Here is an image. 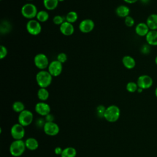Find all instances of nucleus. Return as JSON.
<instances>
[{
  "label": "nucleus",
  "instance_id": "aec40b11",
  "mask_svg": "<svg viewBox=\"0 0 157 157\" xmlns=\"http://www.w3.org/2000/svg\"><path fill=\"white\" fill-rule=\"evenodd\" d=\"M25 145L27 149L34 151L39 147V142L34 137H29L25 141Z\"/></svg>",
  "mask_w": 157,
  "mask_h": 157
},
{
  "label": "nucleus",
  "instance_id": "a211bd4d",
  "mask_svg": "<svg viewBox=\"0 0 157 157\" xmlns=\"http://www.w3.org/2000/svg\"><path fill=\"white\" fill-rule=\"evenodd\" d=\"M122 63L123 66L128 69H132L135 67L136 63L135 59L129 55H125L122 58Z\"/></svg>",
  "mask_w": 157,
  "mask_h": 157
},
{
  "label": "nucleus",
  "instance_id": "b1692460",
  "mask_svg": "<svg viewBox=\"0 0 157 157\" xmlns=\"http://www.w3.org/2000/svg\"><path fill=\"white\" fill-rule=\"evenodd\" d=\"M49 18V14L47 11L40 10L37 12L36 15L37 20L39 22H45Z\"/></svg>",
  "mask_w": 157,
  "mask_h": 157
},
{
  "label": "nucleus",
  "instance_id": "6ab92c4d",
  "mask_svg": "<svg viewBox=\"0 0 157 157\" xmlns=\"http://www.w3.org/2000/svg\"><path fill=\"white\" fill-rule=\"evenodd\" d=\"M116 14L121 18H126L129 15L130 9L125 5H120L118 6L115 10Z\"/></svg>",
  "mask_w": 157,
  "mask_h": 157
},
{
  "label": "nucleus",
  "instance_id": "423d86ee",
  "mask_svg": "<svg viewBox=\"0 0 157 157\" xmlns=\"http://www.w3.org/2000/svg\"><path fill=\"white\" fill-rule=\"evenodd\" d=\"M10 134L14 140H22L25 135V127L18 123L14 124L11 127Z\"/></svg>",
  "mask_w": 157,
  "mask_h": 157
},
{
  "label": "nucleus",
  "instance_id": "4c0bfd02",
  "mask_svg": "<svg viewBox=\"0 0 157 157\" xmlns=\"http://www.w3.org/2000/svg\"><path fill=\"white\" fill-rule=\"evenodd\" d=\"M143 89H142V88H138V89H137V92L139 93H142V91H143Z\"/></svg>",
  "mask_w": 157,
  "mask_h": 157
},
{
  "label": "nucleus",
  "instance_id": "39448f33",
  "mask_svg": "<svg viewBox=\"0 0 157 157\" xmlns=\"http://www.w3.org/2000/svg\"><path fill=\"white\" fill-rule=\"evenodd\" d=\"M33 118V113L30 110L25 109L19 113L18 117V123L25 127L32 123Z\"/></svg>",
  "mask_w": 157,
  "mask_h": 157
},
{
  "label": "nucleus",
  "instance_id": "c756f323",
  "mask_svg": "<svg viewBox=\"0 0 157 157\" xmlns=\"http://www.w3.org/2000/svg\"><path fill=\"white\" fill-rule=\"evenodd\" d=\"M105 109H106V107H105L102 105H100L97 107L96 113H97L98 116L99 118H104V113L105 111Z\"/></svg>",
  "mask_w": 157,
  "mask_h": 157
},
{
  "label": "nucleus",
  "instance_id": "20e7f679",
  "mask_svg": "<svg viewBox=\"0 0 157 157\" xmlns=\"http://www.w3.org/2000/svg\"><path fill=\"white\" fill-rule=\"evenodd\" d=\"M37 9L36 6L32 3H27L24 4L21 9V15L26 18L32 20L36 17L37 14Z\"/></svg>",
  "mask_w": 157,
  "mask_h": 157
},
{
  "label": "nucleus",
  "instance_id": "2f4dec72",
  "mask_svg": "<svg viewBox=\"0 0 157 157\" xmlns=\"http://www.w3.org/2000/svg\"><path fill=\"white\" fill-rule=\"evenodd\" d=\"M67 55L64 53H60L57 56V59L56 60H58V61H59L62 64L64 63L67 61Z\"/></svg>",
  "mask_w": 157,
  "mask_h": 157
},
{
  "label": "nucleus",
  "instance_id": "79ce46f5",
  "mask_svg": "<svg viewBox=\"0 0 157 157\" xmlns=\"http://www.w3.org/2000/svg\"><path fill=\"white\" fill-rule=\"evenodd\" d=\"M28 1H33V0H28Z\"/></svg>",
  "mask_w": 157,
  "mask_h": 157
},
{
  "label": "nucleus",
  "instance_id": "393cba45",
  "mask_svg": "<svg viewBox=\"0 0 157 157\" xmlns=\"http://www.w3.org/2000/svg\"><path fill=\"white\" fill-rule=\"evenodd\" d=\"M78 19V14L75 11L69 12L66 16V20L71 23H75Z\"/></svg>",
  "mask_w": 157,
  "mask_h": 157
},
{
  "label": "nucleus",
  "instance_id": "e433bc0d",
  "mask_svg": "<svg viewBox=\"0 0 157 157\" xmlns=\"http://www.w3.org/2000/svg\"><path fill=\"white\" fill-rule=\"evenodd\" d=\"M139 1L143 4H148L150 2V0H139Z\"/></svg>",
  "mask_w": 157,
  "mask_h": 157
},
{
  "label": "nucleus",
  "instance_id": "cd10ccee",
  "mask_svg": "<svg viewBox=\"0 0 157 157\" xmlns=\"http://www.w3.org/2000/svg\"><path fill=\"white\" fill-rule=\"evenodd\" d=\"M140 52L142 54L144 55H148L151 52V46L148 45L147 43L143 44L140 47Z\"/></svg>",
  "mask_w": 157,
  "mask_h": 157
},
{
  "label": "nucleus",
  "instance_id": "f3484780",
  "mask_svg": "<svg viewBox=\"0 0 157 157\" xmlns=\"http://www.w3.org/2000/svg\"><path fill=\"white\" fill-rule=\"evenodd\" d=\"M145 23L150 30H157V13L149 15L147 18Z\"/></svg>",
  "mask_w": 157,
  "mask_h": 157
},
{
  "label": "nucleus",
  "instance_id": "a19ab883",
  "mask_svg": "<svg viewBox=\"0 0 157 157\" xmlns=\"http://www.w3.org/2000/svg\"><path fill=\"white\" fill-rule=\"evenodd\" d=\"M64 0H58V1L59 2H63V1H64Z\"/></svg>",
  "mask_w": 157,
  "mask_h": 157
},
{
  "label": "nucleus",
  "instance_id": "1a4fd4ad",
  "mask_svg": "<svg viewBox=\"0 0 157 157\" xmlns=\"http://www.w3.org/2000/svg\"><path fill=\"white\" fill-rule=\"evenodd\" d=\"M34 63L35 66L40 70H44L48 67L50 64L47 56L44 53L37 54L34 56Z\"/></svg>",
  "mask_w": 157,
  "mask_h": 157
},
{
  "label": "nucleus",
  "instance_id": "c85d7f7f",
  "mask_svg": "<svg viewBox=\"0 0 157 157\" xmlns=\"http://www.w3.org/2000/svg\"><path fill=\"white\" fill-rule=\"evenodd\" d=\"M124 23L128 27H132L134 25L135 20L131 16L129 15L124 18Z\"/></svg>",
  "mask_w": 157,
  "mask_h": 157
},
{
  "label": "nucleus",
  "instance_id": "f704fd0d",
  "mask_svg": "<svg viewBox=\"0 0 157 157\" xmlns=\"http://www.w3.org/2000/svg\"><path fill=\"white\" fill-rule=\"evenodd\" d=\"M63 149L60 147H56L55 149H54V153L56 155H61L62 152H63Z\"/></svg>",
  "mask_w": 157,
  "mask_h": 157
},
{
  "label": "nucleus",
  "instance_id": "dca6fc26",
  "mask_svg": "<svg viewBox=\"0 0 157 157\" xmlns=\"http://www.w3.org/2000/svg\"><path fill=\"white\" fill-rule=\"evenodd\" d=\"M145 37L148 45L157 46V30H150Z\"/></svg>",
  "mask_w": 157,
  "mask_h": 157
},
{
  "label": "nucleus",
  "instance_id": "5701e85b",
  "mask_svg": "<svg viewBox=\"0 0 157 157\" xmlns=\"http://www.w3.org/2000/svg\"><path fill=\"white\" fill-rule=\"evenodd\" d=\"M43 3L46 9L52 10L57 7L59 1L58 0H43Z\"/></svg>",
  "mask_w": 157,
  "mask_h": 157
},
{
  "label": "nucleus",
  "instance_id": "f03ea898",
  "mask_svg": "<svg viewBox=\"0 0 157 157\" xmlns=\"http://www.w3.org/2000/svg\"><path fill=\"white\" fill-rule=\"evenodd\" d=\"M120 116V109L116 105H111L106 107L104 118L110 123L117 121Z\"/></svg>",
  "mask_w": 157,
  "mask_h": 157
},
{
  "label": "nucleus",
  "instance_id": "9d476101",
  "mask_svg": "<svg viewBox=\"0 0 157 157\" xmlns=\"http://www.w3.org/2000/svg\"><path fill=\"white\" fill-rule=\"evenodd\" d=\"M43 129L44 132L50 136H56L59 132V127L58 124L54 121L45 122Z\"/></svg>",
  "mask_w": 157,
  "mask_h": 157
},
{
  "label": "nucleus",
  "instance_id": "ea45409f",
  "mask_svg": "<svg viewBox=\"0 0 157 157\" xmlns=\"http://www.w3.org/2000/svg\"><path fill=\"white\" fill-rule=\"evenodd\" d=\"M155 64L157 66V55L155 56Z\"/></svg>",
  "mask_w": 157,
  "mask_h": 157
},
{
  "label": "nucleus",
  "instance_id": "72a5a7b5",
  "mask_svg": "<svg viewBox=\"0 0 157 157\" xmlns=\"http://www.w3.org/2000/svg\"><path fill=\"white\" fill-rule=\"evenodd\" d=\"M54 121V117L51 113L48 114L45 116V121L46 122H51Z\"/></svg>",
  "mask_w": 157,
  "mask_h": 157
},
{
  "label": "nucleus",
  "instance_id": "412c9836",
  "mask_svg": "<svg viewBox=\"0 0 157 157\" xmlns=\"http://www.w3.org/2000/svg\"><path fill=\"white\" fill-rule=\"evenodd\" d=\"M77 155V150L72 147H66L63 149L61 155V157H75Z\"/></svg>",
  "mask_w": 157,
  "mask_h": 157
},
{
  "label": "nucleus",
  "instance_id": "bb28decb",
  "mask_svg": "<svg viewBox=\"0 0 157 157\" xmlns=\"http://www.w3.org/2000/svg\"><path fill=\"white\" fill-rule=\"evenodd\" d=\"M138 85L136 82H129L126 86V90L129 93H135L137 91Z\"/></svg>",
  "mask_w": 157,
  "mask_h": 157
},
{
  "label": "nucleus",
  "instance_id": "4be33fe9",
  "mask_svg": "<svg viewBox=\"0 0 157 157\" xmlns=\"http://www.w3.org/2000/svg\"><path fill=\"white\" fill-rule=\"evenodd\" d=\"M37 98L41 101H45L49 97V92L45 88H40L37 93Z\"/></svg>",
  "mask_w": 157,
  "mask_h": 157
},
{
  "label": "nucleus",
  "instance_id": "ddd939ff",
  "mask_svg": "<svg viewBox=\"0 0 157 157\" xmlns=\"http://www.w3.org/2000/svg\"><path fill=\"white\" fill-rule=\"evenodd\" d=\"M79 29L83 33H89L94 28V23L91 19H85L81 21L79 24Z\"/></svg>",
  "mask_w": 157,
  "mask_h": 157
},
{
  "label": "nucleus",
  "instance_id": "9b49d317",
  "mask_svg": "<svg viewBox=\"0 0 157 157\" xmlns=\"http://www.w3.org/2000/svg\"><path fill=\"white\" fill-rule=\"evenodd\" d=\"M63 71V64L58 60H54L50 63L48 71L53 77H57L61 74Z\"/></svg>",
  "mask_w": 157,
  "mask_h": 157
},
{
  "label": "nucleus",
  "instance_id": "473e14b6",
  "mask_svg": "<svg viewBox=\"0 0 157 157\" xmlns=\"http://www.w3.org/2000/svg\"><path fill=\"white\" fill-rule=\"evenodd\" d=\"M7 55V49L4 45L0 46V59H2Z\"/></svg>",
  "mask_w": 157,
  "mask_h": 157
},
{
  "label": "nucleus",
  "instance_id": "4468645a",
  "mask_svg": "<svg viewBox=\"0 0 157 157\" xmlns=\"http://www.w3.org/2000/svg\"><path fill=\"white\" fill-rule=\"evenodd\" d=\"M149 31L150 29L148 28L146 23L144 22L139 23L135 27V33L140 37H145Z\"/></svg>",
  "mask_w": 157,
  "mask_h": 157
},
{
  "label": "nucleus",
  "instance_id": "6e6552de",
  "mask_svg": "<svg viewBox=\"0 0 157 157\" xmlns=\"http://www.w3.org/2000/svg\"><path fill=\"white\" fill-rule=\"evenodd\" d=\"M138 87L143 90H147L151 88L153 83V78L148 75L144 74L140 75L136 82Z\"/></svg>",
  "mask_w": 157,
  "mask_h": 157
},
{
  "label": "nucleus",
  "instance_id": "7ed1b4c3",
  "mask_svg": "<svg viewBox=\"0 0 157 157\" xmlns=\"http://www.w3.org/2000/svg\"><path fill=\"white\" fill-rule=\"evenodd\" d=\"M26 148L25 141L23 140H14L10 145L9 151L12 156L18 157L24 153Z\"/></svg>",
  "mask_w": 157,
  "mask_h": 157
},
{
  "label": "nucleus",
  "instance_id": "a878e982",
  "mask_svg": "<svg viewBox=\"0 0 157 157\" xmlns=\"http://www.w3.org/2000/svg\"><path fill=\"white\" fill-rule=\"evenodd\" d=\"M12 109L13 111L17 113H20L25 110V106L24 104L21 101H15L12 104Z\"/></svg>",
  "mask_w": 157,
  "mask_h": 157
},
{
  "label": "nucleus",
  "instance_id": "c9c22d12",
  "mask_svg": "<svg viewBox=\"0 0 157 157\" xmlns=\"http://www.w3.org/2000/svg\"><path fill=\"white\" fill-rule=\"evenodd\" d=\"M125 2H126V3H128V4H134V3H136L137 1H138L139 0H123Z\"/></svg>",
  "mask_w": 157,
  "mask_h": 157
},
{
  "label": "nucleus",
  "instance_id": "7c9ffc66",
  "mask_svg": "<svg viewBox=\"0 0 157 157\" xmlns=\"http://www.w3.org/2000/svg\"><path fill=\"white\" fill-rule=\"evenodd\" d=\"M53 21L55 25H61L65 21H64L63 17L58 15H56L54 17V18H53Z\"/></svg>",
  "mask_w": 157,
  "mask_h": 157
},
{
  "label": "nucleus",
  "instance_id": "2eb2a0df",
  "mask_svg": "<svg viewBox=\"0 0 157 157\" xmlns=\"http://www.w3.org/2000/svg\"><path fill=\"white\" fill-rule=\"evenodd\" d=\"M59 30L63 35L71 36L74 32V27L72 23L65 21L60 25Z\"/></svg>",
  "mask_w": 157,
  "mask_h": 157
},
{
  "label": "nucleus",
  "instance_id": "f8f14e48",
  "mask_svg": "<svg viewBox=\"0 0 157 157\" xmlns=\"http://www.w3.org/2000/svg\"><path fill=\"white\" fill-rule=\"evenodd\" d=\"M34 109H35L36 112L37 114L44 117H45L48 114L50 113V111H51V108L49 104H48L47 103L44 101L37 102L36 104Z\"/></svg>",
  "mask_w": 157,
  "mask_h": 157
},
{
  "label": "nucleus",
  "instance_id": "0eeeda50",
  "mask_svg": "<svg viewBox=\"0 0 157 157\" xmlns=\"http://www.w3.org/2000/svg\"><path fill=\"white\" fill-rule=\"evenodd\" d=\"M26 30L31 35L37 36L41 32L42 27L40 22L37 20H29L26 23Z\"/></svg>",
  "mask_w": 157,
  "mask_h": 157
},
{
  "label": "nucleus",
  "instance_id": "f257e3e1",
  "mask_svg": "<svg viewBox=\"0 0 157 157\" xmlns=\"http://www.w3.org/2000/svg\"><path fill=\"white\" fill-rule=\"evenodd\" d=\"M53 76L49 73L48 71L41 70L38 72L36 76V80L37 85L40 88H47L50 85L52 82Z\"/></svg>",
  "mask_w": 157,
  "mask_h": 157
},
{
  "label": "nucleus",
  "instance_id": "58836bf2",
  "mask_svg": "<svg viewBox=\"0 0 157 157\" xmlns=\"http://www.w3.org/2000/svg\"><path fill=\"white\" fill-rule=\"evenodd\" d=\"M155 96H156V98H157V86L156 87V88H155Z\"/></svg>",
  "mask_w": 157,
  "mask_h": 157
}]
</instances>
